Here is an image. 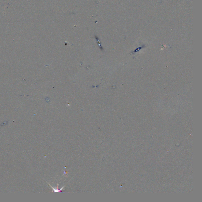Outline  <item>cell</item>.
Wrapping results in <instances>:
<instances>
[{"label":"cell","instance_id":"obj_1","mask_svg":"<svg viewBox=\"0 0 202 202\" xmlns=\"http://www.w3.org/2000/svg\"><path fill=\"white\" fill-rule=\"evenodd\" d=\"M58 184V186H57V188H53V187H52V186H50V184H49V186H50V187H51V188H52V189H53V190H54V192H60V191H61V190H62V189H63V188H64V187H65V186H64L63 187H62V188H61V189H58V184Z\"/></svg>","mask_w":202,"mask_h":202}]
</instances>
